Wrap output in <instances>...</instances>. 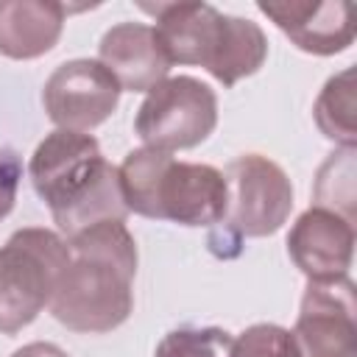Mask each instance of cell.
<instances>
[{"label": "cell", "mask_w": 357, "mask_h": 357, "mask_svg": "<svg viewBox=\"0 0 357 357\" xmlns=\"http://www.w3.org/2000/svg\"><path fill=\"white\" fill-rule=\"evenodd\" d=\"M120 92L117 78L98 59H73L45 81L42 106L59 128L89 134L114 114Z\"/></svg>", "instance_id": "obj_8"}, {"label": "cell", "mask_w": 357, "mask_h": 357, "mask_svg": "<svg viewBox=\"0 0 357 357\" xmlns=\"http://www.w3.org/2000/svg\"><path fill=\"white\" fill-rule=\"evenodd\" d=\"M70 262L61 271L50 312L84 335H100L123 326L134 310L137 243L126 220H103L67 237Z\"/></svg>", "instance_id": "obj_1"}, {"label": "cell", "mask_w": 357, "mask_h": 357, "mask_svg": "<svg viewBox=\"0 0 357 357\" xmlns=\"http://www.w3.org/2000/svg\"><path fill=\"white\" fill-rule=\"evenodd\" d=\"M312 198V206H324L354 220V148H340L337 153H329L315 176Z\"/></svg>", "instance_id": "obj_15"}, {"label": "cell", "mask_w": 357, "mask_h": 357, "mask_svg": "<svg viewBox=\"0 0 357 357\" xmlns=\"http://www.w3.org/2000/svg\"><path fill=\"white\" fill-rule=\"evenodd\" d=\"M117 173L128 212L204 229H212L226 218V176L212 165L178 162L167 151L142 145L126 153Z\"/></svg>", "instance_id": "obj_4"}, {"label": "cell", "mask_w": 357, "mask_h": 357, "mask_svg": "<svg viewBox=\"0 0 357 357\" xmlns=\"http://www.w3.org/2000/svg\"><path fill=\"white\" fill-rule=\"evenodd\" d=\"M20 178H22V162H20V156L14 151L3 148L0 151V220L14 209Z\"/></svg>", "instance_id": "obj_18"}, {"label": "cell", "mask_w": 357, "mask_h": 357, "mask_svg": "<svg viewBox=\"0 0 357 357\" xmlns=\"http://www.w3.org/2000/svg\"><path fill=\"white\" fill-rule=\"evenodd\" d=\"M231 335L220 326H181L167 332L153 357H229Z\"/></svg>", "instance_id": "obj_16"}, {"label": "cell", "mask_w": 357, "mask_h": 357, "mask_svg": "<svg viewBox=\"0 0 357 357\" xmlns=\"http://www.w3.org/2000/svg\"><path fill=\"white\" fill-rule=\"evenodd\" d=\"M70 262L59 231L25 226L0 245V332L17 335L50 304L56 282Z\"/></svg>", "instance_id": "obj_5"}, {"label": "cell", "mask_w": 357, "mask_h": 357, "mask_svg": "<svg viewBox=\"0 0 357 357\" xmlns=\"http://www.w3.org/2000/svg\"><path fill=\"white\" fill-rule=\"evenodd\" d=\"M11 357H70V354L61 346H56V343L33 340V343H25L22 349H17Z\"/></svg>", "instance_id": "obj_19"}, {"label": "cell", "mask_w": 357, "mask_h": 357, "mask_svg": "<svg viewBox=\"0 0 357 357\" xmlns=\"http://www.w3.org/2000/svg\"><path fill=\"white\" fill-rule=\"evenodd\" d=\"M70 8L56 0H0V56L31 61L50 53Z\"/></svg>", "instance_id": "obj_13"}, {"label": "cell", "mask_w": 357, "mask_h": 357, "mask_svg": "<svg viewBox=\"0 0 357 357\" xmlns=\"http://www.w3.org/2000/svg\"><path fill=\"white\" fill-rule=\"evenodd\" d=\"M156 25L170 64H198L223 86L259 73L268 59L265 31L245 17H231L201 0L139 3Z\"/></svg>", "instance_id": "obj_3"}, {"label": "cell", "mask_w": 357, "mask_h": 357, "mask_svg": "<svg viewBox=\"0 0 357 357\" xmlns=\"http://www.w3.org/2000/svg\"><path fill=\"white\" fill-rule=\"evenodd\" d=\"M98 61L117 78L126 92H151L170 73V59L153 31L145 22H117L98 45Z\"/></svg>", "instance_id": "obj_12"}, {"label": "cell", "mask_w": 357, "mask_h": 357, "mask_svg": "<svg viewBox=\"0 0 357 357\" xmlns=\"http://www.w3.org/2000/svg\"><path fill=\"white\" fill-rule=\"evenodd\" d=\"M218 126V95L192 75L156 84L137 109V137L156 151H187L201 145Z\"/></svg>", "instance_id": "obj_7"}, {"label": "cell", "mask_w": 357, "mask_h": 357, "mask_svg": "<svg viewBox=\"0 0 357 357\" xmlns=\"http://www.w3.org/2000/svg\"><path fill=\"white\" fill-rule=\"evenodd\" d=\"M312 117L318 131L340 148H357V98H354V67L335 73L318 92Z\"/></svg>", "instance_id": "obj_14"}, {"label": "cell", "mask_w": 357, "mask_h": 357, "mask_svg": "<svg viewBox=\"0 0 357 357\" xmlns=\"http://www.w3.org/2000/svg\"><path fill=\"white\" fill-rule=\"evenodd\" d=\"M287 254L310 282L343 279L354 257V220L324 206H310L290 226Z\"/></svg>", "instance_id": "obj_11"}, {"label": "cell", "mask_w": 357, "mask_h": 357, "mask_svg": "<svg viewBox=\"0 0 357 357\" xmlns=\"http://www.w3.org/2000/svg\"><path fill=\"white\" fill-rule=\"evenodd\" d=\"M257 8L304 53L335 56L354 42V6L349 0H259Z\"/></svg>", "instance_id": "obj_10"}, {"label": "cell", "mask_w": 357, "mask_h": 357, "mask_svg": "<svg viewBox=\"0 0 357 357\" xmlns=\"http://www.w3.org/2000/svg\"><path fill=\"white\" fill-rule=\"evenodd\" d=\"M298 357H357V293L349 276L307 282L296 326Z\"/></svg>", "instance_id": "obj_9"}, {"label": "cell", "mask_w": 357, "mask_h": 357, "mask_svg": "<svg viewBox=\"0 0 357 357\" xmlns=\"http://www.w3.org/2000/svg\"><path fill=\"white\" fill-rule=\"evenodd\" d=\"M229 206L226 218L209 229V245L218 254L220 245H231V254L240 251L245 237L276 234L293 209V184L287 173L262 153H243L226 167Z\"/></svg>", "instance_id": "obj_6"}, {"label": "cell", "mask_w": 357, "mask_h": 357, "mask_svg": "<svg viewBox=\"0 0 357 357\" xmlns=\"http://www.w3.org/2000/svg\"><path fill=\"white\" fill-rule=\"evenodd\" d=\"M229 357H298V346L290 329L279 324H254L231 337Z\"/></svg>", "instance_id": "obj_17"}, {"label": "cell", "mask_w": 357, "mask_h": 357, "mask_svg": "<svg viewBox=\"0 0 357 357\" xmlns=\"http://www.w3.org/2000/svg\"><path fill=\"white\" fill-rule=\"evenodd\" d=\"M28 178L64 240L95 223L128 218L120 173L103 159L92 134L50 131L31 153Z\"/></svg>", "instance_id": "obj_2"}]
</instances>
